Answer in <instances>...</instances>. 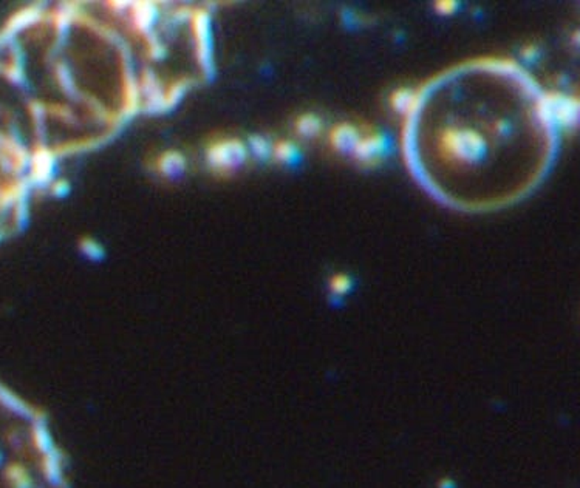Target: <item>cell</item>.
Returning <instances> with one entry per match:
<instances>
[{
	"mask_svg": "<svg viewBox=\"0 0 580 488\" xmlns=\"http://www.w3.org/2000/svg\"><path fill=\"white\" fill-rule=\"evenodd\" d=\"M0 488H59V462L42 416L2 381Z\"/></svg>",
	"mask_w": 580,
	"mask_h": 488,
	"instance_id": "cell-1",
	"label": "cell"
},
{
	"mask_svg": "<svg viewBox=\"0 0 580 488\" xmlns=\"http://www.w3.org/2000/svg\"><path fill=\"white\" fill-rule=\"evenodd\" d=\"M537 113L542 121L547 122L548 126L568 127L577 121L579 107L577 101L571 99V97L551 93L542 96L537 105Z\"/></svg>",
	"mask_w": 580,
	"mask_h": 488,
	"instance_id": "cell-2",
	"label": "cell"
},
{
	"mask_svg": "<svg viewBox=\"0 0 580 488\" xmlns=\"http://www.w3.org/2000/svg\"><path fill=\"white\" fill-rule=\"evenodd\" d=\"M206 156L210 166L220 168V170H227V168H234L245 161L246 147L240 141H220L209 147Z\"/></svg>",
	"mask_w": 580,
	"mask_h": 488,
	"instance_id": "cell-3",
	"label": "cell"
},
{
	"mask_svg": "<svg viewBox=\"0 0 580 488\" xmlns=\"http://www.w3.org/2000/svg\"><path fill=\"white\" fill-rule=\"evenodd\" d=\"M385 150V139L381 135L359 138L358 144L353 150V153L359 161L362 163H373L380 158Z\"/></svg>",
	"mask_w": 580,
	"mask_h": 488,
	"instance_id": "cell-4",
	"label": "cell"
},
{
	"mask_svg": "<svg viewBox=\"0 0 580 488\" xmlns=\"http://www.w3.org/2000/svg\"><path fill=\"white\" fill-rule=\"evenodd\" d=\"M359 141L358 131L344 124V126H339L331 131V143L340 152H353L356 144Z\"/></svg>",
	"mask_w": 580,
	"mask_h": 488,
	"instance_id": "cell-5",
	"label": "cell"
},
{
	"mask_svg": "<svg viewBox=\"0 0 580 488\" xmlns=\"http://www.w3.org/2000/svg\"><path fill=\"white\" fill-rule=\"evenodd\" d=\"M419 94L410 90H398L392 96V105L402 114H412L417 110Z\"/></svg>",
	"mask_w": 580,
	"mask_h": 488,
	"instance_id": "cell-6",
	"label": "cell"
},
{
	"mask_svg": "<svg viewBox=\"0 0 580 488\" xmlns=\"http://www.w3.org/2000/svg\"><path fill=\"white\" fill-rule=\"evenodd\" d=\"M184 166L186 161L180 153H164L160 159H158V170H160L164 176H175L184 170Z\"/></svg>",
	"mask_w": 580,
	"mask_h": 488,
	"instance_id": "cell-7",
	"label": "cell"
},
{
	"mask_svg": "<svg viewBox=\"0 0 580 488\" xmlns=\"http://www.w3.org/2000/svg\"><path fill=\"white\" fill-rule=\"evenodd\" d=\"M271 155L274 156L277 161L282 163H294L297 159V148L291 143H277L271 150Z\"/></svg>",
	"mask_w": 580,
	"mask_h": 488,
	"instance_id": "cell-8",
	"label": "cell"
},
{
	"mask_svg": "<svg viewBox=\"0 0 580 488\" xmlns=\"http://www.w3.org/2000/svg\"><path fill=\"white\" fill-rule=\"evenodd\" d=\"M321 130L319 118L313 116V114H306V116L299 118L297 121V131L304 136H314L318 135Z\"/></svg>",
	"mask_w": 580,
	"mask_h": 488,
	"instance_id": "cell-9",
	"label": "cell"
},
{
	"mask_svg": "<svg viewBox=\"0 0 580 488\" xmlns=\"http://www.w3.org/2000/svg\"><path fill=\"white\" fill-rule=\"evenodd\" d=\"M251 148H252V152L256 153L259 158L269 156L271 150H272V147L267 143V141L263 138H259V136H254L251 139Z\"/></svg>",
	"mask_w": 580,
	"mask_h": 488,
	"instance_id": "cell-10",
	"label": "cell"
},
{
	"mask_svg": "<svg viewBox=\"0 0 580 488\" xmlns=\"http://www.w3.org/2000/svg\"><path fill=\"white\" fill-rule=\"evenodd\" d=\"M350 286L351 283L344 275H338V277H333L331 280V291L336 292V294H344V292L350 289Z\"/></svg>",
	"mask_w": 580,
	"mask_h": 488,
	"instance_id": "cell-11",
	"label": "cell"
},
{
	"mask_svg": "<svg viewBox=\"0 0 580 488\" xmlns=\"http://www.w3.org/2000/svg\"><path fill=\"white\" fill-rule=\"evenodd\" d=\"M436 11L441 14H452L456 10V4L451 0H443V2H436Z\"/></svg>",
	"mask_w": 580,
	"mask_h": 488,
	"instance_id": "cell-12",
	"label": "cell"
}]
</instances>
